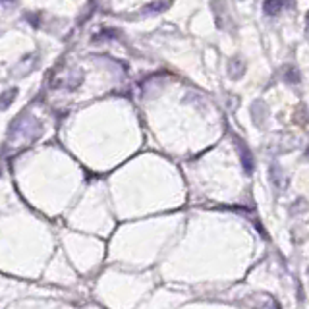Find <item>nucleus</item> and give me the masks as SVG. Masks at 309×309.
<instances>
[{
	"label": "nucleus",
	"instance_id": "obj_1",
	"mask_svg": "<svg viewBox=\"0 0 309 309\" xmlns=\"http://www.w3.org/2000/svg\"><path fill=\"white\" fill-rule=\"evenodd\" d=\"M284 6H286V0H265L263 12H265L267 16H278Z\"/></svg>",
	"mask_w": 309,
	"mask_h": 309
},
{
	"label": "nucleus",
	"instance_id": "obj_2",
	"mask_svg": "<svg viewBox=\"0 0 309 309\" xmlns=\"http://www.w3.org/2000/svg\"><path fill=\"white\" fill-rule=\"evenodd\" d=\"M286 79H288L290 83H298V81H300V74H298V70H294V68H288Z\"/></svg>",
	"mask_w": 309,
	"mask_h": 309
},
{
	"label": "nucleus",
	"instance_id": "obj_3",
	"mask_svg": "<svg viewBox=\"0 0 309 309\" xmlns=\"http://www.w3.org/2000/svg\"><path fill=\"white\" fill-rule=\"evenodd\" d=\"M306 22H308V31H309V12H308V18H306Z\"/></svg>",
	"mask_w": 309,
	"mask_h": 309
}]
</instances>
